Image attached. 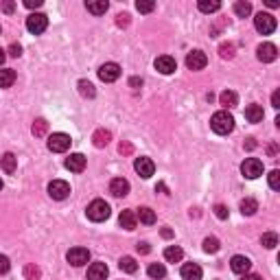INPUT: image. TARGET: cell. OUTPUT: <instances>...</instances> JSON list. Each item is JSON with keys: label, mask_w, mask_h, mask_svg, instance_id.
Returning a JSON list of instances; mask_svg holds the SVG:
<instances>
[{"label": "cell", "mask_w": 280, "mask_h": 280, "mask_svg": "<svg viewBox=\"0 0 280 280\" xmlns=\"http://www.w3.org/2000/svg\"><path fill=\"white\" fill-rule=\"evenodd\" d=\"M210 127H212V131L219 136H226V134H230V131L234 129V119H232V114L228 110H221V112H215L212 114V119H210Z\"/></svg>", "instance_id": "obj_1"}, {"label": "cell", "mask_w": 280, "mask_h": 280, "mask_svg": "<svg viewBox=\"0 0 280 280\" xmlns=\"http://www.w3.org/2000/svg\"><path fill=\"white\" fill-rule=\"evenodd\" d=\"M88 219L90 221H96V223H101V221H105V219L110 217V203L108 201H103V200H94L92 203L88 206Z\"/></svg>", "instance_id": "obj_2"}, {"label": "cell", "mask_w": 280, "mask_h": 280, "mask_svg": "<svg viewBox=\"0 0 280 280\" xmlns=\"http://www.w3.org/2000/svg\"><path fill=\"white\" fill-rule=\"evenodd\" d=\"M254 27H256L258 33L263 35H269L276 31V18L272 16V13H256V18H254Z\"/></svg>", "instance_id": "obj_3"}, {"label": "cell", "mask_w": 280, "mask_h": 280, "mask_svg": "<svg viewBox=\"0 0 280 280\" xmlns=\"http://www.w3.org/2000/svg\"><path fill=\"white\" fill-rule=\"evenodd\" d=\"M241 173L247 180H256L263 175V162L258 158H245V162L241 164Z\"/></svg>", "instance_id": "obj_4"}, {"label": "cell", "mask_w": 280, "mask_h": 280, "mask_svg": "<svg viewBox=\"0 0 280 280\" xmlns=\"http://www.w3.org/2000/svg\"><path fill=\"white\" fill-rule=\"evenodd\" d=\"M70 136L68 134H62V131H57V134H53L48 138V149L53 151V154H64V151L70 149Z\"/></svg>", "instance_id": "obj_5"}, {"label": "cell", "mask_w": 280, "mask_h": 280, "mask_svg": "<svg viewBox=\"0 0 280 280\" xmlns=\"http://www.w3.org/2000/svg\"><path fill=\"white\" fill-rule=\"evenodd\" d=\"M46 27H48V18L44 16V13H31V16L27 18V29L33 35L44 33V31H46Z\"/></svg>", "instance_id": "obj_6"}, {"label": "cell", "mask_w": 280, "mask_h": 280, "mask_svg": "<svg viewBox=\"0 0 280 280\" xmlns=\"http://www.w3.org/2000/svg\"><path fill=\"white\" fill-rule=\"evenodd\" d=\"M48 195L53 197V200L62 201V200H66V197L70 195V184H68V182H64V180H53L48 184Z\"/></svg>", "instance_id": "obj_7"}, {"label": "cell", "mask_w": 280, "mask_h": 280, "mask_svg": "<svg viewBox=\"0 0 280 280\" xmlns=\"http://www.w3.org/2000/svg\"><path fill=\"white\" fill-rule=\"evenodd\" d=\"M120 77V66L114 62H108L99 68V79L105 81V83H114L116 79Z\"/></svg>", "instance_id": "obj_8"}, {"label": "cell", "mask_w": 280, "mask_h": 280, "mask_svg": "<svg viewBox=\"0 0 280 280\" xmlns=\"http://www.w3.org/2000/svg\"><path fill=\"white\" fill-rule=\"evenodd\" d=\"M134 169H136V173H138L142 180H149V177L156 173V164H154L151 158H136Z\"/></svg>", "instance_id": "obj_9"}, {"label": "cell", "mask_w": 280, "mask_h": 280, "mask_svg": "<svg viewBox=\"0 0 280 280\" xmlns=\"http://www.w3.org/2000/svg\"><path fill=\"white\" fill-rule=\"evenodd\" d=\"M208 64V57L203 50H193V53L186 55V66L188 70H203Z\"/></svg>", "instance_id": "obj_10"}, {"label": "cell", "mask_w": 280, "mask_h": 280, "mask_svg": "<svg viewBox=\"0 0 280 280\" xmlns=\"http://www.w3.org/2000/svg\"><path fill=\"white\" fill-rule=\"evenodd\" d=\"M66 258H68L70 265H75V267H81V265H85V263L90 261V252H88L85 247H73V249H68Z\"/></svg>", "instance_id": "obj_11"}, {"label": "cell", "mask_w": 280, "mask_h": 280, "mask_svg": "<svg viewBox=\"0 0 280 280\" xmlns=\"http://www.w3.org/2000/svg\"><path fill=\"white\" fill-rule=\"evenodd\" d=\"M256 57L261 59L263 64H272V62H276V57H278V48L274 46V44L265 42L256 48Z\"/></svg>", "instance_id": "obj_12"}, {"label": "cell", "mask_w": 280, "mask_h": 280, "mask_svg": "<svg viewBox=\"0 0 280 280\" xmlns=\"http://www.w3.org/2000/svg\"><path fill=\"white\" fill-rule=\"evenodd\" d=\"M156 70L158 73H162V75H171V73H175L177 70V64H175V59L173 57H169V55H162V57L156 59Z\"/></svg>", "instance_id": "obj_13"}, {"label": "cell", "mask_w": 280, "mask_h": 280, "mask_svg": "<svg viewBox=\"0 0 280 280\" xmlns=\"http://www.w3.org/2000/svg\"><path fill=\"white\" fill-rule=\"evenodd\" d=\"M230 267H232L234 274H241V276H243V274L249 272V267H252V261H249L247 256H241V254H237V256H232Z\"/></svg>", "instance_id": "obj_14"}, {"label": "cell", "mask_w": 280, "mask_h": 280, "mask_svg": "<svg viewBox=\"0 0 280 280\" xmlns=\"http://www.w3.org/2000/svg\"><path fill=\"white\" fill-rule=\"evenodd\" d=\"M110 193L114 197H125L127 193H129V182H127L125 177H114V180L110 182Z\"/></svg>", "instance_id": "obj_15"}, {"label": "cell", "mask_w": 280, "mask_h": 280, "mask_svg": "<svg viewBox=\"0 0 280 280\" xmlns=\"http://www.w3.org/2000/svg\"><path fill=\"white\" fill-rule=\"evenodd\" d=\"M66 169L73 173H81L85 169V156L83 154H70V158H66Z\"/></svg>", "instance_id": "obj_16"}, {"label": "cell", "mask_w": 280, "mask_h": 280, "mask_svg": "<svg viewBox=\"0 0 280 280\" xmlns=\"http://www.w3.org/2000/svg\"><path fill=\"white\" fill-rule=\"evenodd\" d=\"M108 274H110V269L105 263H92L88 267V280H105Z\"/></svg>", "instance_id": "obj_17"}, {"label": "cell", "mask_w": 280, "mask_h": 280, "mask_svg": "<svg viewBox=\"0 0 280 280\" xmlns=\"http://www.w3.org/2000/svg\"><path fill=\"white\" fill-rule=\"evenodd\" d=\"M182 278L184 280H201V267L197 263H186L182 267Z\"/></svg>", "instance_id": "obj_18"}, {"label": "cell", "mask_w": 280, "mask_h": 280, "mask_svg": "<svg viewBox=\"0 0 280 280\" xmlns=\"http://www.w3.org/2000/svg\"><path fill=\"white\" fill-rule=\"evenodd\" d=\"M108 0H88L85 2V9H88L92 16H103L105 11H108Z\"/></svg>", "instance_id": "obj_19"}, {"label": "cell", "mask_w": 280, "mask_h": 280, "mask_svg": "<svg viewBox=\"0 0 280 280\" xmlns=\"http://www.w3.org/2000/svg\"><path fill=\"white\" fill-rule=\"evenodd\" d=\"M119 223L125 228V230H134L136 223H138V219H136V212L134 210H123L119 217Z\"/></svg>", "instance_id": "obj_20"}, {"label": "cell", "mask_w": 280, "mask_h": 280, "mask_svg": "<svg viewBox=\"0 0 280 280\" xmlns=\"http://www.w3.org/2000/svg\"><path fill=\"white\" fill-rule=\"evenodd\" d=\"M110 140H112V134H110L108 129H96L94 136H92V142H94L96 149H103V147H108Z\"/></svg>", "instance_id": "obj_21"}, {"label": "cell", "mask_w": 280, "mask_h": 280, "mask_svg": "<svg viewBox=\"0 0 280 280\" xmlns=\"http://www.w3.org/2000/svg\"><path fill=\"white\" fill-rule=\"evenodd\" d=\"M245 119L249 120V123H261V120L265 119V112L261 105H247L245 108Z\"/></svg>", "instance_id": "obj_22"}, {"label": "cell", "mask_w": 280, "mask_h": 280, "mask_svg": "<svg viewBox=\"0 0 280 280\" xmlns=\"http://www.w3.org/2000/svg\"><path fill=\"white\" fill-rule=\"evenodd\" d=\"M136 219H138L140 223H145V226H154L156 223V212L151 210V208H138V212H136Z\"/></svg>", "instance_id": "obj_23"}, {"label": "cell", "mask_w": 280, "mask_h": 280, "mask_svg": "<svg viewBox=\"0 0 280 280\" xmlns=\"http://www.w3.org/2000/svg\"><path fill=\"white\" fill-rule=\"evenodd\" d=\"M219 103H221L226 110H228V108H237L239 96H237V92H232V90H226V92L219 94Z\"/></svg>", "instance_id": "obj_24"}, {"label": "cell", "mask_w": 280, "mask_h": 280, "mask_svg": "<svg viewBox=\"0 0 280 280\" xmlns=\"http://www.w3.org/2000/svg\"><path fill=\"white\" fill-rule=\"evenodd\" d=\"M164 258L169 263H180L182 258H184V252H182V247H177V245H169L164 249Z\"/></svg>", "instance_id": "obj_25"}, {"label": "cell", "mask_w": 280, "mask_h": 280, "mask_svg": "<svg viewBox=\"0 0 280 280\" xmlns=\"http://www.w3.org/2000/svg\"><path fill=\"white\" fill-rule=\"evenodd\" d=\"M0 162H2V171L4 173H13L18 166V158L13 154H4L2 158H0Z\"/></svg>", "instance_id": "obj_26"}, {"label": "cell", "mask_w": 280, "mask_h": 280, "mask_svg": "<svg viewBox=\"0 0 280 280\" xmlns=\"http://www.w3.org/2000/svg\"><path fill=\"white\" fill-rule=\"evenodd\" d=\"M13 81H16V73L11 68L0 70V88H11Z\"/></svg>", "instance_id": "obj_27"}, {"label": "cell", "mask_w": 280, "mask_h": 280, "mask_svg": "<svg viewBox=\"0 0 280 280\" xmlns=\"http://www.w3.org/2000/svg\"><path fill=\"white\" fill-rule=\"evenodd\" d=\"M119 267H120V272H125V274H134L136 269H138V263H136L131 256H123L119 261Z\"/></svg>", "instance_id": "obj_28"}, {"label": "cell", "mask_w": 280, "mask_h": 280, "mask_svg": "<svg viewBox=\"0 0 280 280\" xmlns=\"http://www.w3.org/2000/svg\"><path fill=\"white\" fill-rule=\"evenodd\" d=\"M256 210H258V201H256V200L247 197V200H243V201H241V212H243L245 217H252Z\"/></svg>", "instance_id": "obj_29"}, {"label": "cell", "mask_w": 280, "mask_h": 280, "mask_svg": "<svg viewBox=\"0 0 280 280\" xmlns=\"http://www.w3.org/2000/svg\"><path fill=\"white\" fill-rule=\"evenodd\" d=\"M147 274H149L151 278L160 280V278H164V276H166V267H164L162 263H151V265H149V269H147Z\"/></svg>", "instance_id": "obj_30"}, {"label": "cell", "mask_w": 280, "mask_h": 280, "mask_svg": "<svg viewBox=\"0 0 280 280\" xmlns=\"http://www.w3.org/2000/svg\"><path fill=\"white\" fill-rule=\"evenodd\" d=\"M197 7H200V11H203V13H215L221 9V2H217V0H200Z\"/></svg>", "instance_id": "obj_31"}, {"label": "cell", "mask_w": 280, "mask_h": 280, "mask_svg": "<svg viewBox=\"0 0 280 280\" xmlns=\"http://www.w3.org/2000/svg\"><path fill=\"white\" fill-rule=\"evenodd\" d=\"M234 13L239 18H247L252 13V4L245 2V0H239V2H234Z\"/></svg>", "instance_id": "obj_32"}, {"label": "cell", "mask_w": 280, "mask_h": 280, "mask_svg": "<svg viewBox=\"0 0 280 280\" xmlns=\"http://www.w3.org/2000/svg\"><path fill=\"white\" fill-rule=\"evenodd\" d=\"M31 131H33L35 138H42V136H46V131H48V123H46L44 119H38V120L33 123Z\"/></svg>", "instance_id": "obj_33"}, {"label": "cell", "mask_w": 280, "mask_h": 280, "mask_svg": "<svg viewBox=\"0 0 280 280\" xmlns=\"http://www.w3.org/2000/svg\"><path fill=\"white\" fill-rule=\"evenodd\" d=\"M79 92H81V96H85V99H92V96L96 94V90H94V85L90 83V81H85V79H81L79 81Z\"/></svg>", "instance_id": "obj_34"}, {"label": "cell", "mask_w": 280, "mask_h": 280, "mask_svg": "<svg viewBox=\"0 0 280 280\" xmlns=\"http://www.w3.org/2000/svg\"><path fill=\"white\" fill-rule=\"evenodd\" d=\"M40 276H42V272H40V267L35 263L24 265V278L27 280H40Z\"/></svg>", "instance_id": "obj_35"}, {"label": "cell", "mask_w": 280, "mask_h": 280, "mask_svg": "<svg viewBox=\"0 0 280 280\" xmlns=\"http://www.w3.org/2000/svg\"><path fill=\"white\" fill-rule=\"evenodd\" d=\"M221 249V243H219V239L215 237H208V239H203V252H208V254H215Z\"/></svg>", "instance_id": "obj_36"}, {"label": "cell", "mask_w": 280, "mask_h": 280, "mask_svg": "<svg viewBox=\"0 0 280 280\" xmlns=\"http://www.w3.org/2000/svg\"><path fill=\"white\" fill-rule=\"evenodd\" d=\"M261 243H263V245L267 247V249H274V247L278 245V234H276V232H265L263 239H261Z\"/></svg>", "instance_id": "obj_37"}, {"label": "cell", "mask_w": 280, "mask_h": 280, "mask_svg": "<svg viewBox=\"0 0 280 280\" xmlns=\"http://www.w3.org/2000/svg\"><path fill=\"white\" fill-rule=\"evenodd\" d=\"M234 44L232 42H226V44H221L219 46V55H221V59H232L234 57Z\"/></svg>", "instance_id": "obj_38"}, {"label": "cell", "mask_w": 280, "mask_h": 280, "mask_svg": "<svg viewBox=\"0 0 280 280\" xmlns=\"http://www.w3.org/2000/svg\"><path fill=\"white\" fill-rule=\"evenodd\" d=\"M136 9H138L140 13H151L156 9V2H147V0H138L136 2Z\"/></svg>", "instance_id": "obj_39"}, {"label": "cell", "mask_w": 280, "mask_h": 280, "mask_svg": "<svg viewBox=\"0 0 280 280\" xmlns=\"http://www.w3.org/2000/svg\"><path fill=\"white\" fill-rule=\"evenodd\" d=\"M269 188H274V191H278L280 188V171L278 169H274L272 173H269Z\"/></svg>", "instance_id": "obj_40"}, {"label": "cell", "mask_w": 280, "mask_h": 280, "mask_svg": "<svg viewBox=\"0 0 280 280\" xmlns=\"http://www.w3.org/2000/svg\"><path fill=\"white\" fill-rule=\"evenodd\" d=\"M9 269H11V263H9V258L4 256V254H0V276H2V274H7Z\"/></svg>", "instance_id": "obj_41"}, {"label": "cell", "mask_w": 280, "mask_h": 280, "mask_svg": "<svg viewBox=\"0 0 280 280\" xmlns=\"http://www.w3.org/2000/svg\"><path fill=\"white\" fill-rule=\"evenodd\" d=\"M119 151H120L123 156H131V154H134V145H131V142H120V145H119Z\"/></svg>", "instance_id": "obj_42"}, {"label": "cell", "mask_w": 280, "mask_h": 280, "mask_svg": "<svg viewBox=\"0 0 280 280\" xmlns=\"http://www.w3.org/2000/svg\"><path fill=\"white\" fill-rule=\"evenodd\" d=\"M7 53H9V57H20V55H22V46H20V44H11Z\"/></svg>", "instance_id": "obj_43"}, {"label": "cell", "mask_w": 280, "mask_h": 280, "mask_svg": "<svg viewBox=\"0 0 280 280\" xmlns=\"http://www.w3.org/2000/svg\"><path fill=\"white\" fill-rule=\"evenodd\" d=\"M215 215H217L219 219H228V208L221 206V203H217V206H215Z\"/></svg>", "instance_id": "obj_44"}, {"label": "cell", "mask_w": 280, "mask_h": 280, "mask_svg": "<svg viewBox=\"0 0 280 280\" xmlns=\"http://www.w3.org/2000/svg\"><path fill=\"white\" fill-rule=\"evenodd\" d=\"M116 24H119V27H127V24H129V13H119V16H116Z\"/></svg>", "instance_id": "obj_45"}, {"label": "cell", "mask_w": 280, "mask_h": 280, "mask_svg": "<svg viewBox=\"0 0 280 280\" xmlns=\"http://www.w3.org/2000/svg\"><path fill=\"white\" fill-rule=\"evenodd\" d=\"M136 252H138V254H149V252H151L149 243H145V241L138 243V245H136Z\"/></svg>", "instance_id": "obj_46"}, {"label": "cell", "mask_w": 280, "mask_h": 280, "mask_svg": "<svg viewBox=\"0 0 280 280\" xmlns=\"http://www.w3.org/2000/svg\"><path fill=\"white\" fill-rule=\"evenodd\" d=\"M24 7H29V9H38V7H42V0H24Z\"/></svg>", "instance_id": "obj_47"}, {"label": "cell", "mask_w": 280, "mask_h": 280, "mask_svg": "<svg viewBox=\"0 0 280 280\" xmlns=\"http://www.w3.org/2000/svg\"><path fill=\"white\" fill-rule=\"evenodd\" d=\"M272 108H280V90H276V92L272 94Z\"/></svg>", "instance_id": "obj_48"}, {"label": "cell", "mask_w": 280, "mask_h": 280, "mask_svg": "<svg viewBox=\"0 0 280 280\" xmlns=\"http://www.w3.org/2000/svg\"><path fill=\"white\" fill-rule=\"evenodd\" d=\"M13 9H16V4H13L11 0H7V2H2V11H4V13H13Z\"/></svg>", "instance_id": "obj_49"}, {"label": "cell", "mask_w": 280, "mask_h": 280, "mask_svg": "<svg viewBox=\"0 0 280 280\" xmlns=\"http://www.w3.org/2000/svg\"><path fill=\"white\" fill-rule=\"evenodd\" d=\"M243 280H263L258 274H243Z\"/></svg>", "instance_id": "obj_50"}, {"label": "cell", "mask_w": 280, "mask_h": 280, "mask_svg": "<svg viewBox=\"0 0 280 280\" xmlns=\"http://www.w3.org/2000/svg\"><path fill=\"white\" fill-rule=\"evenodd\" d=\"M129 85H131V88H140V85H142V79H138V77H134V79H131V81H129Z\"/></svg>", "instance_id": "obj_51"}, {"label": "cell", "mask_w": 280, "mask_h": 280, "mask_svg": "<svg viewBox=\"0 0 280 280\" xmlns=\"http://www.w3.org/2000/svg\"><path fill=\"white\" fill-rule=\"evenodd\" d=\"M245 147H247V149H249V151H252V149H256V140H254V138H247V142H245Z\"/></svg>", "instance_id": "obj_52"}, {"label": "cell", "mask_w": 280, "mask_h": 280, "mask_svg": "<svg viewBox=\"0 0 280 280\" xmlns=\"http://www.w3.org/2000/svg\"><path fill=\"white\" fill-rule=\"evenodd\" d=\"M276 151H278L276 145H269V147H267V154H269V156H276Z\"/></svg>", "instance_id": "obj_53"}, {"label": "cell", "mask_w": 280, "mask_h": 280, "mask_svg": "<svg viewBox=\"0 0 280 280\" xmlns=\"http://www.w3.org/2000/svg\"><path fill=\"white\" fill-rule=\"evenodd\" d=\"M265 4H267V7H278V0H265Z\"/></svg>", "instance_id": "obj_54"}, {"label": "cell", "mask_w": 280, "mask_h": 280, "mask_svg": "<svg viewBox=\"0 0 280 280\" xmlns=\"http://www.w3.org/2000/svg\"><path fill=\"white\" fill-rule=\"evenodd\" d=\"M4 53H7V50H2V48H0V66L4 64V59H7V55H4Z\"/></svg>", "instance_id": "obj_55"}, {"label": "cell", "mask_w": 280, "mask_h": 280, "mask_svg": "<svg viewBox=\"0 0 280 280\" xmlns=\"http://www.w3.org/2000/svg\"><path fill=\"white\" fill-rule=\"evenodd\" d=\"M162 237H164V239H171V237H173V232H171V230H166V228H164V230H162Z\"/></svg>", "instance_id": "obj_56"}, {"label": "cell", "mask_w": 280, "mask_h": 280, "mask_svg": "<svg viewBox=\"0 0 280 280\" xmlns=\"http://www.w3.org/2000/svg\"><path fill=\"white\" fill-rule=\"evenodd\" d=\"M156 191H162V193H166V186H164V184H158V186H156Z\"/></svg>", "instance_id": "obj_57"}, {"label": "cell", "mask_w": 280, "mask_h": 280, "mask_svg": "<svg viewBox=\"0 0 280 280\" xmlns=\"http://www.w3.org/2000/svg\"><path fill=\"white\" fill-rule=\"evenodd\" d=\"M0 191H2V180H0Z\"/></svg>", "instance_id": "obj_58"}]
</instances>
